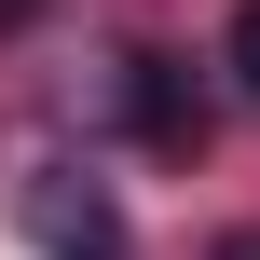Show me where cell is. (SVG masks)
<instances>
[{"label": "cell", "instance_id": "cell-4", "mask_svg": "<svg viewBox=\"0 0 260 260\" xmlns=\"http://www.w3.org/2000/svg\"><path fill=\"white\" fill-rule=\"evenodd\" d=\"M219 260H260V233H233V247H219Z\"/></svg>", "mask_w": 260, "mask_h": 260}, {"label": "cell", "instance_id": "cell-3", "mask_svg": "<svg viewBox=\"0 0 260 260\" xmlns=\"http://www.w3.org/2000/svg\"><path fill=\"white\" fill-rule=\"evenodd\" d=\"M233 82H247V96H260V0H247V14H233Z\"/></svg>", "mask_w": 260, "mask_h": 260}, {"label": "cell", "instance_id": "cell-1", "mask_svg": "<svg viewBox=\"0 0 260 260\" xmlns=\"http://www.w3.org/2000/svg\"><path fill=\"white\" fill-rule=\"evenodd\" d=\"M27 247L41 260H123V206L82 165H55V178H27Z\"/></svg>", "mask_w": 260, "mask_h": 260}, {"label": "cell", "instance_id": "cell-2", "mask_svg": "<svg viewBox=\"0 0 260 260\" xmlns=\"http://www.w3.org/2000/svg\"><path fill=\"white\" fill-rule=\"evenodd\" d=\"M123 110H137V137H165V151H192V137H206V123L178 110V69H165V55H123Z\"/></svg>", "mask_w": 260, "mask_h": 260}]
</instances>
